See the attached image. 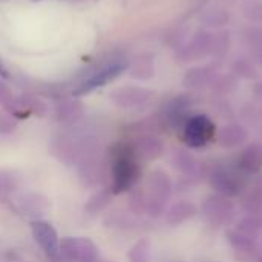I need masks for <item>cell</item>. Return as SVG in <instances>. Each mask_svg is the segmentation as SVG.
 <instances>
[{
    "label": "cell",
    "mask_w": 262,
    "mask_h": 262,
    "mask_svg": "<svg viewBox=\"0 0 262 262\" xmlns=\"http://www.w3.org/2000/svg\"><path fill=\"white\" fill-rule=\"evenodd\" d=\"M244 137H246V134H244L239 127H227V129L223 132L221 140H223V143H224L226 146H235V144L241 143Z\"/></svg>",
    "instance_id": "obj_8"
},
{
    "label": "cell",
    "mask_w": 262,
    "mask_h": 262,
    "mask_svg": "<svg viewBox=\"0 0 262 262\" xmlns=\"http://www.w3.org/2000/svg\"><path fill=\"white\" fill-rule=\"evenodd\" d=\"M261 262H262V261H261Z\"/></svg>",
    "instance_id": "obj_11"
},
{
    "label": "cell",
    "mask_w": 262,
    "mask_h": 262,
    "mask_svg": "<svg viewBox=\"0 0 262 262\" xmlns=\"http://www.w3.org/2000/svg\"><path fill=\"white\" fill-rule=\"evenodd\" d=\"M0 75H2V77H8V72H6L5 66L2 64V61H0Z\"/></svg>",
    "instance_id": "obj_10"
},
{
    "label": "cell",
    "mask_w": 262,
    "mask_h": 262,
    "mask_svg": "<svg viewBox=\"0 0 262 262\" xmlns=\"http://www.w3.org/2000/svg\"><path fill=\"white\" fill-rule=\"evenodd\" d=\"M32 236L35 243L41 247V250L49 256L51 259H58L60 258V239L55 232V229L46 223V221H35L31 224Z\"/></svg>",
    "instance_id": "obj_1"
},
{
    "label": "cell",
    "mask_w": 262,
    "mask_h": 262,
    "mask_svg": "<svg viewBox=\"0 0 262 262\" xmlns=\"http://www.w3.org/2000/svg\"><path fill=\"white\" fill-rule=\"evenodd\" d=\"M239 164L243 169L249 172H255L262 167V146L255 144L244 150V154L239 158Z\"/></svg>",
    "instance_id": "obj_7"
},
{
    "label": "cell",
    "mask_w": 262,
    "mask_h": 262,
    "mask_svg": "<svg viewBox=\"0 0 262 262\" xmlns=\"http://www.w3.org/2000/svg\"><path fill=\"white\" fill-rule=\"evenodd\" d=\"M204 210H206L207 218L212 223L220 224V223H224L229 218V215L232 213V206L226 200H223L220 196H213L206 203Z\"/></svg>",
    "instance_id": "obj_6"
},
{
    "label": "cell",
    "mask_w": 262,
    "mask_h": 262,
    "mask_svg": "<svg viewBox=\"0 0 262 262\" xmlns=\"http://www.w3.org/2000/svg\"><path fill=\"white\" fill-rule=\"evenodd\" d=\"M247 209L252 212V210H258V209H262V190H258V192H253L250 193L247 203H246Z\"/></svg>",
    "instance_id": "obj_9"
},
{
    "label": "cell",
    "mask_w": 262,
    "mask_h": 262,
    "mask_svg": "<svg viewBox=\"0 0 262 262\" xmlns=\"http://www.w3.org/2000/svg\"><path fill=\"white\" fill-rule=\"evenodd\" d=\"M95 250L94 244L86 239H66L60 244V256L81 262L94 261L97 256Z\"/></svg>",
    "instance_id": "obj_3"
},
{
    "label": "cell",
    "mask_w": 262,
    "mask_h": 262,
    "mask_svg": "<svg viewBox=\"0 0 262 262\" xmlns=\"http://www.w3.org/2000/svg\"><path fill=\"white\" fill-rule=\"evenodd\" d=\"M123 71V66L121 64H111V66H107V68H103L101 71H98L95 75H92L89 80H86L81 86H80V89L75 92L77 95H83V94H88V92H91V91H94V89H97V88H101V86H104L107 81H111V80H114L117 75H120V72Z\"/></svg>",
    "instance_id": "obj_5"
},
{
    "label": "cell",
    "mask_w": 262,
    "mask_h": 262,
    "mask_svg": "<svg viewBox=\"0 0 262 262\" xmlns=\"http://www.w3.org/2000/svg\"><path fill=\"white\" fill-rule=\"evenodd\" d=\"M137 164L129 154H120L114 164V177H115V189L118 192L126 190L137 178Z\"/></svg>",
    "instance_id": "obj_2"
},
{
    "label": "cell",
    "mask_w": 262,
    "mask_h": 262,
    "mask_svg": "<svg viewBox=\"0 0 262 262\" xmlns=\"http://www.w3.org/2000/svg\"><path fill=\"white\" fill-rule=\"evenodd\" d=\"M213 124L206 117H195L186 127V141L193 147H200L213 137Z\"/></svg>",
    "instance_id": "obj_4"
}]
</instances>
